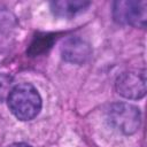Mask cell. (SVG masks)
Here are the masks:
<instances>
[{"label": "cell", "mask_w": 147, "mask_h": 147, "mask_svg": "<svg viewBox=\"0 0 147 147\" xmlns=\"http://www.w3.org/2000/svg\"><path fill=\"white\" fill-rule=\"evenodd\" d=\"M7 101L10 111L21 121L32 119L41 109V98L37 88L28 83L13 86Z\"/></svg>", "instance_id": "1"}, {"label": "cell", "mask_w": 147, "mask_h": 147, "mask_svg": "<svg viewBox=\"0 0 147 147\" xmlns=\"http://www.w3.org/2000/svg\"><path fill=\"white\" fill-rule=\"evenodd\" d=\"M7 147H31V146H29L26 144H23V142H20V144H11Z\"/></svg>", "instance_id": "8"}, {"label": "cell", "mask_w": 147, "mask_h": 147, "mask_svg": "<svg viewBox=\"0 0 147 147\" xmlns=\"http://www.w3.org/2000/svg\"><path fill=\"white\" fill-rule=\"evenodd\" d=\"M91 2L80 0H60L51 2V9L59 17H72L76 14L84 11Z\"/></svg>", "instance_id": "6"}, {"label": "cell", "mask_w": 147, "mask_h": 147, "mask_svg": "<svg viewBox=\"0 0 147 147\" xmlns=\"http://www.w3.org/2000/svg\"><path fill=\"white\" fill-rule=\"evenodd\" d=\"M92 49L90 44L79 38V37H70L67 38L61 46L62 57L74 64H83L91 56Z\"/></svg>", "instance_id": "5"}, {"label": "cell", "mask_w": 147, "mask_h": 147, "mask_svg": "<svg viewBox=\"0 0 147 147\" xmlns=\"http://www.w3.org/2000/svg\"><path fill=\"white\" fill-rule=\"evenodd\" d=\"M113 16L117 23L136 28H145L147 21V1H116L113 7Z\"/></svg>", "instance_id": "3"}, {"label": "cell", "mask_w": 147, "mask_h": 147, "mask_svg": "<svg viewBox=\"0 0 147 147\" xmlns=\"http://www.w3.org/2000/svg\"><path fill=\"white\" fill-rule=\"evenodd\" d=\"M107 119L117 131L124 134H132L137 132L140 126L141 114L139 108L133 105L117 102L109 107L107 111Z\"/></svg>", "instance_id": "2"}, {"label": "cell", "mask_w": 147, "mask_h": 147, "mask_svg": "<svg viewBox=\"0 0 147 147\" xmlns=\"http://www.w3.org/2000/svg\"><path fill=\"white\" fill-rule=\"evenodd\" d=\"M11 78L5 74L0 75V100H3L8 96L9 92L11 91Z\"/></svg>", "instance_id": "7"}, {"label": "cell", "mask_w": 147, "mask_h": 147, "mask_svg": "<svg viewBox=\"0 0 147 147\" xmlns=\"http://www.w3.org/2000/svg\"><path fill=\"white\" fill-rule=\"evenodd\" d=\"M117 93L126 99H140L146 94L145 70H131L123 72L116 80Z\"/></svg>", "instance_id": "4"}]
</instances>
